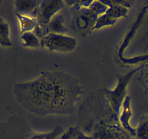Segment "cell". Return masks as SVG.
<instances>
[{
	"mask_svg": "<svg viewBox=\"0 0 148 139\" xmlns=\"http://www.w3.org/2000/svg\"><path fill=\"white\" fill-rule=\"evenodd\" d=\"M0 45L5 47L12 45L10 39V29L8 23L0 18Z\"/></svg>",
	"mask_w": 148,
	"mask_h": 139,
	"instance_id": "obj_13",
	"label": "cell"
},
{
	"mask_svg": "<svg viewBox=\"0 0 148 139\" xmlns=\"http://www.w3.org/2000/svg\"><path fill=\"white\" fill-rule=\"evenodd\" d=\"M127 134L117 120H101L97 123L92 137L93 139H127Z\"/></svg>",
	"mask_w": 148,
	"mask_h": 139,
	"instance_id": "obj_6",
	"label": "cell"
},
{
	"mask_svg": "<svg viewBox=\"0 0 148 139\" xmlns=\"http://www.w3.org/2000/svg\"><path fill=\"white\" fill-rule=\"evenodd\" d=\"M21 43L25 47L32 49L42 48L41 39L34 32H27L21 34Z\"/></svg>",
	"mask_w": 148,
	"mask_h": 139,
	"instance_id": "obj_11",
	"label": "cell"
},
{
	"mask_svg": "<svg viewBox=\"0 0 148 139\" xmlns=\"http://www.w3.org/2000/svg\"><path fill=\"white\" fill-rule=\"evenodd\" d=\"M60 139H93V138L86 135L78 127H71L64 131Z\"/></svg>",
	"mask_w": 148,
	"mask_h": 139,
	"instance_id": "obj_14",
	"label": "cell"
},
{
	"mask_svg": "<svg viewBox=\"0 0 148 139\" xmlns=\"http://www.w3.org/2000/svg\"><path fill=\"white\" fill-rule=\"evenodd\" d=\"M1 3H2V2H1V1H0V4H1Z\"/></svg>",
	"mask_w": 148,
	"mask_h": 139,
	"instance_id": "obj_16",
	"label": "cell"
},
{
	"mask_svg": "<svg viewBox=\"0 0 148 139\" xmlns=\"http://www.w3.org/2000/svg\"><path fill=\"white\" fill-rule=\"evenodd\" d=\"M46 29V33H59V34H66L67 29L65 25V19L62 15H56L46 25H44Z\"/></svg>",
	"mask_w": 148,
	"mask_h": 139,
	"instance_id": "obj_10",
	"label": "cell"
},
{
	"mask_svg": "<svg viewBox=\"0 0 148 139\" xmlns=\"http://www.w3.org/2000/svg\"><path fill=\"white\" fill-rule=\"evenodd\" d=\"M16 16L19 22L21 34H23L24 32H33L38 25V22L36 18L22 16L19 14H16Z\"/></svg>",
	"mask_w": 148,
	"mask_h": 139,
	"instance_id": "obj_12",
	"label": "cell"
},
{
	"mask_svg": "<svg viewBox=\"0 0 148 139\" xmlns=\"http://www.w3.org/2000/svg\"><path fill=\"white\" fill-rule=\"evenodd\" d=\"M63 133L61 126H56L49 132L35 131L22 114L12 115L0 123V139H56Z\"/></svg>",
	"mask_w": 148,
	"mask_h": 139,
	"instance_id": "obj_2",
	"label": "cell"
},
{
	"mask_svg": "<svg viewBox=\"0 0 148 139\" xmlns=\"http://www.w3.org/2000/svg\"><path fill=\"white\" fill-rule=\"evenodd\" d=\"M135 138L136 139H148V118L141 121L136 127Z\"/></svg>",
	"mask_w": 148,
	"mask_h": 139,
	"instance_id": "obj_15",
	"label": "cell"
},
{
	"mask_svg": "<svg viewBox=\"0 0 148 139\" xmlns=\"http://www.w3.org/2000/svg\"><path fill=\"white\" fill-rule=\"evenodd\" d=\"M41 2L36 0H17L14 2L16 14L36 19Z\"/></svg>",
	"mask_w": 148,
	"mask_h": 139,
	"instance_id": "obj_9",
	"label": "cell"
},
{
	"mask_svg": "<svg viewBox=\"0 0 148 139\" xmlns=\"http://www.w3.org/2000/svg\"><path fill=\"white\" fill-rule=\"evenodd\" d=\"M83 93L78 80L62 71H42L34 80L13 87L18 104L39 117L73 114Z\"/></svg>",
	"mask_w": 148,
	"mask_h": 139,
	"instance_id": "obj_1",
	"label": "cell"
},
{
	"mask_svg": "<svg viewBox=\"0 0 148 139\" xmlns=\"http://www.w3.org/2000/svg\"><path fill=\"white\" fill-rule=\"evenodd\" d=\"M42 48L49 52L70 53L77 46V40L66 34L48 33L42 39Z\"/></svg>",
	"mask_w": 148,
	"mask_h": 139,
	"instance_id": "obj_4",
	"label": "cell"
},
{
	"mask_svg": "<svg viewBox=\"0 0 148 139\" xmlns=\"http://www.w3.org/2000/svg\"><path fill=\"white\" fill-rule=\"evenodd\" d=\"M132 111L130 107V97L127 96L122 104L120 114L118 117V121L124 131L132 137H135L136 128L132 127L130 120L131 118Z\"/></svg>",
	"mask_w": 148,
	"mask_h": 139,
	"instance_id": "obj_8",
	"label": "cell"
},
{
	"mask_svg": "<svg viewBox=\"0 0 148 139\" xmlns=\"http://www.w3.org/2000/svg\"><path fill=\"white\" fill-rule=\"evenodd\" d=\"M64 6L65 2L61 0L42 1L36 16L38 23L42 26L47 25Z\"/></svg>",
	"mask_w": 148,
	"mask_h": 139,
	"instance_id": "obj_7",
	"label": "cell"
},
{
	"mask_svg": "<svg viewBox=\"0 0 148 139\" xmlns=\"http://www.w3.org/2000/svg\"><path fill=\"white\" fill-rule=\"evenodd\" d=\"M137 70L130 71L126 74H121L117 76V84L114 90H106L104 93L108 101V105L111 109L112 113L118 118L120 109L124 99L127 97V87L134 74Z\"/></svg>",
	"mask_w": 148,
	"mask_h": 139,
	"instance_id": "obj_3",
	"label": "cell"
},
{
	"mask_svg": "<svg viewBox=\"0 0 148 139\" xmlns=\"http://www.w3.org/2000/svg\"><path fill=\"white\" fill-rule=\"evenodd\" d=\"M104 4L108 6V9L103 15L99 16L92 30H99L107 25H112L119 18L126 17L128 12L127 2L120 1H103Z\"/></svg>",
	"mask_w": 148,
	"mask_h": 139,
	"instance_id": "obj_5",
	"label": "cell"
}]
</instances>
